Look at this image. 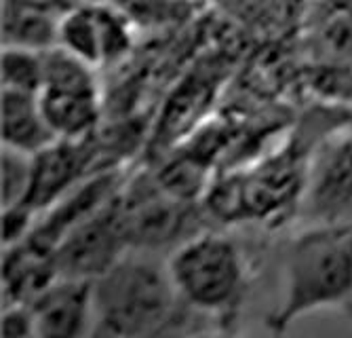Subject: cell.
Segmentation results:
<instances>
[{"mask_svg":"<svg viewBox=\"0 0 352 338\" xmlns=\"http://www.w3.org/2000/svg\"><path fill=\"white\" fill-rule=\"evenodd\" d=\"M195 317L201 315L182 300L169 260L161 252L131 248L93 279L91 336L152 338L175 334Z\"/></svg>","mask_w":352,"mask_h":338,"instance_id":"obj_1","label":"cell"},{"mask_svg":"<svg viewBox=\"0 0 352 338\" xmlns=\"http://www.w3.org/2000/svg\"><path fill=\"white\" fill-rule=\"evenodd\" d=\"M327 309H352V224H308L283 254L280 300L266 328L283 334L294 321Z\"/></svg>","mask_w":352,"mask_h":338,"instance_id":"obj_2","label":"cell"},{"mask_svg":"<svg viewBox=\"0 0 352 338\" xmlns=\"http://www.w3.org/2000/svg\"><path fill=\"white\" fill-rule=\"evenodd\" d=\"M182 300L205 319L234 321L249 290L241 245L219 233H195L167 256Z\"/></svg>","mask_w":352,"mask_h":338,"instance_id":"obj_3","label":"cell"},{"mask_svg":"<svg viewBox=\"0 0 352 338\" xmlns=\"http://www.w3.org/2000/svg\"><path fill=\"white\" fill-rule=\"evenodd\" d=\"M41 104L53 134L59 140L93 136L100 118V96L93 66L55 45L43 51Z\"/></svg>","mask_w":352,"mask_h":338,"instance_id":"obj_4","label":"cell"},{"mask_svg":"<svg viewBox=\"0 0 352 338\" xmlns=\"http://www.w3.org/2000/svg\"><path fill=\"white\" fill-rule=\"evenodd\" d=\"M296 216L300 226L352 224V129H338L310 150Z\"/></svg>","mask_w":352,"mask_h":338,"instance_id":"obj_5","label":"cell"},{"mask_svg":"<svg viewBox=\"0 0 352 338\" xmlns=\"http://www.w3.org/2000/svg\"><path fill=\"white\" fill-rule=\"evenodd\" d=\"M118 207L131 248L165 252L192 237V201L177 197L152 176H138L118 191Z\"/></svg>","mask_w":352,"mask_h":338,"instance_id":"obj_6","label":"cell"},{"mask_svg":"<svg viewBox=\"0 0 352 338\" xmlns=\"http://www.w3.org/2000/svg\"><path fill=\"white\" fill-rule=\"evenodd\" d=\"M129 250L116 193L61 237L53 250V262L59 277L93 282Z\"/></svg>","mask_w":352,"mask_h":338,"instance_id":"obj_7","label":"cell"},{"mask_svg":"<svg viewBox=\"0 0 352 338\" xmlns=\"http://www.w3.org/2000/svg\"><path fill=\"white\" fill-rule=\"evenodd\" d=\"M89 138L55 140L36 152L32 163L30 191L21 207L38 216L89 178L87 171L93 163V146Z\"/></svg>","mask_w":352,"mask_h":338,"instance_id":"obj_8","label":"cell"},{"mask_svg":"<svg viewBox=\"0 0 352 338\" xmlns=\"http://www.w3.org/2000/svg\"><path fill=\"white\" fill-rule=\"evenodd\" d=\"M57 45L95 68L116 61L126 53L129 30L122 15L112 9L82 5L59 19Z\"/></svg>","mask_w":352,"mask_h":338,"instance_id":"obj_9","label":"cell"},{"mask_svg":"<svg viewBox=\"0 0 352 338\" xmlns=\"http://www.w3.org/2000/svg\"><path fill=\"white\" fill-rule=\"evenodd\" d=\"M300 43L316 70H352V0H310Z\"/></svg>","mask_w":352,"mask_h":338,"instance_id":"obj_10","label":"cell"},{"mask_svg":"<svg viewBox=\"0 0 352 338\" xmlns=\"http://www.w3.org/2000/svg\"><path fill=\"white\" fill-rule=\"evenodd\" d=\"M36 336L76 338L93 332V282L55 277L30 302Z\"/></svg>","mask_w":352,"mask_h":338,"instance_id":"obj_11","label":"cell"},{"mask_svg":"<svg viewBox=\"0 0 352 338\" xmlns=\"http://www.w3.org/2000/svg\"><path fill=\"white\" fill-rule=\"evenodd\" d=\"M0 134L3 146L36 155L55 140H59L43 112L38 94L3 89L0 104Z\"/></svg>","mask_w":352,"mask_h":338,"instance_id":"obj_12","label":"cell"},{"mask_svg":"<svg viewBox=\"0 0 352 338\" xmlns=\"http://www.w3.org/2000/svg\"><path fill=\"white\" fill-rule=\"evenodd\" d=\"M59 19L43 0H3V45L51 49L57 45Z\"/></svg>","mask_w":352,"mask_h":338,"instance_id":"obj_13","label":"cell"},{"mask_svg":"<svg viewBox=\"0 0 352 338\" xmlns=\"http://www.w3.org/2000/svg\"><path fill=\"white\" fill-rule=\"evenodd\" d=\"M3 89L41 94L43 89V51L25 47H3V64H0Z\"/></svg>","mask_w":352,"mask_h":338,"instance_id":"obj_14","label":"cell"},{"mask_svg":"<svg viewBox=\"0 0 352 338\" xmlns=\"http://www.w3.org/2000/svg\"><path fill=\"white\" fill-rule=\"evenodd\" d=\"M34 155L3 146V209L21 205L32 182Z\"/></svg>","mask_w":352,"mask_h":338,"instance_id":"obj_15","label":"cell"},{"mask_svg":"<svg viewBox=\"0 0 352 338\" xmlns=\"http://www.w3.org/2000/svg\"><path fill=\"white\" fill-rule=\"evenodd\" d=\"M3 334L15 336V338L36 336L34 317H32V311L25 302L5 304V309H3Z\"/></svg>","mask_w":352,"mask_h":338,"instance_id":"obj_16","label":"cell"},{"mask_svg":"<svg viewBox=\"0 0 352 338\" xmlns=\"http://www.w3.org/2000/svg\"><path fill=\"white\" fill-rule=\"evenodd\" d=\"M348 315H350V319H352V309H350V311H348Z\"/></svg>","mask_w":352,"mask_h":338,"instance_id":"obj_17","label":"cell"}]
</instances>
